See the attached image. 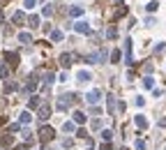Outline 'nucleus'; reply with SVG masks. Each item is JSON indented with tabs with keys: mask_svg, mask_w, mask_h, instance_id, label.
Here are the masks:
<instances>
[{
	"mask_svg": "<svg viewBox=\"0 0 166 150\" xmlns=\"http://www.w3.org/2000/svg\"><path fill=\"white\" fill-rule=\"evenodd\" d=\"M76 99H79V97H76L74 92H69V95H62V97L58 99V111H67V109L74 104Z\"/></svg>",
	"mask_w": 166,
	"mask_h": 150,
	"instance_id": "obj_1",
	"label": "nucleus"
},
{
	"mask_svg": "<svg viewBox=\"0 0 166 150\" xmlns=\"http://www.w3.org/2000/svg\"><path fill=\"white\" fill-rule=\"evenodd\" d=\"M74 30L79 35H90V23H88V21H76L74 23Z\"/></svg>",
	"mask_w": 166,
	"mask_h": 150,
	"instance_id": "obj_2",
	"label": "nucleus"
},
{
	"mask_svg": "<svg viewBox=\"0 0 166 150\" xmlns=\"http://www.w3.org/2000/svg\"><path fill=\"white\" fill-rule=\"evenodd\" d=\"M124 62L127 65H132L134 62V56H132V39H124Z\"/></svg>",
	"mask_w": 166,
	"mask_h": 150,
	"instance_id": "obj_3",
	"label": "nucleus"
},
{
	"mask_svg": "<svg viewBox=\"0 0 166 150\" xmlns=\"http://www.w3.org/2000/svg\"><path fill=\"white\" fill-rule=\"evenodd\" d=\"M53 136H56V132H53V127H42L39 129V141H51L53 139Z\"/></svg>",
	"mask_w": 166,
	"mask_h": 150,
	"instance_id": "obj_4",
	"label": "nucleus"
},
{
	"mask_svg": "<svg viewBox=\"0 0 166 150\" xmlns=\"http://www.w3.org/2000/svg\"><path fill=\"white\" fill-rule=\"evenodd\" d=\"M76 81L79 83H88V81H92V74L88 69H79L76 72Z\"/></svg>",
	"mask_w": 166,
	"mask_h": 150,
	"instance_id": "obj_5",
	"label": "nucleus"
},
{
	"mask_svg": "<svg viewBox=\"0 0 166 150\" xmlns=\"http://www.w3.org/2000/svg\"><path fill=\"white\" fill-rule=\"evenodd\" d=\"M99 97H102V92H99V90H90V92H88L85 95V102H88V104H97V102H99Z\"/></svg>",
	"mask_w": 166,
	"mask_h": 150,
	"instance_id": "obj_6",
	"label": "nucleus"
},
{
	"mask_svg": "<svg viewBox=\"0 0 166 150\" xmlns=\"http://www.w3.org/2000/svg\"><path fill=\"white\" fill-rule=\"evenodd\" d=\"M5 60H7V65L16 67V65H19V53H12V51H7V53H5Z\"/></svg>",
	"mask_w": 166,
	"mask_h": 150,
	"instance_id": "obj_7",
	"label": "nucleus"
},
{
	"mask_svg": "<svg viewBox=\"0 0 166 150\" xmlns=\"http://www.w3.org/2000/svg\"><path fill=\"white\" fill-rule=\"evenodd\" d=\"M32 109H42V99L37 95H32V97L28 99V111H32Z\"/></svg>",
	"mask_w": 166,
	"mask_h": 150,
	"instance_id": "obj_8",
	"label": "nucleus"
},
{
	"mask_svg": "<svg viewBox=\"0 0 166 150\" xmlns=\"http://www.w3.org/2000/svg\"><path fill=\"white\" fill-rule=\"evenodd\" d=\"M106 106H109V116L115 113V97L113 95H106Z\"/></svg>",
	"mask_w": 166,
	"mask_h": 150,
	"instance_id": "obj_9",
	"label": "nucleus"
},
{
	"mask_svg": "<svg viewBox=\"0 0 166 150\" xmlns=\"http://www.w3.org/2000/svg\"><path fill=\"white\" fill-rule=\"evenodd\" d=\"M74 129H76V122H74V120H65V122H62V132H65V134H72Z\"/></svg>",
	"mask_w": 166,
	"mask_h": 150,
	"instance_id": "obj_10",
	"label": "nucleus"
},
{
	"mask_svg": "<svg viewBox=\"0 0 166 150\" xmlns=\"http://www.w3.org/2000/svg\"><path fill=\"white\" fill-rule=\"evenodd\" d=\"M26 90L30 92V90H37V76H28V83H26Z\"/></svg>",
	"mask_w": 166,
	"mask_h": 150,
	"instance_id": "obj_11",
	"label": "nucleus"
},
{
	"mask_svg": "<svg viewBox=\"0 0 166 150\" xmlns=\"http://www.w3.org/2000/svg\"><path fill=\"white\" fill-rule=\"evenodd\" d=\"M134 122H136V127H139V129H145V127H148V118H145V116H136Z\"/></svg>",
	"mask_w": 166,
	"mask_h": 150,
	"instance_id": "obj_12",
	"label": "nucleus"
},
{
	"mask_svg": "<svg viewBox=\"0 0 166 150\" xmlns=\"http://www.w3.org/2000/svg\"><path fill=\"white\" fill-rule=\"evenodd\" d=\"M74 122L83 125V122H85V113H83V111H74Z\"/></svg>",
	"mask_w": 166,
	"mask_h": 150,
	"instance_id": "obj_13",
	"label": "nucleus"
},
{
	"mask_svg": "<svg viewBox=\"0 0 166 150\" xmlns=\"http://www.w3.org/2000/svg\"><path fill=\"white\" fill-rule=\"evenodd\" d=\"M67 12H69V16H81V14H83V7H79V5H72Z\"/></svg>",
	"mask_w": 166,
	"mask_h": 150,
	"instance_id": "obj_14",
	"label": "nucleus"
},
{
	"mask_svg": "<svg viewBox=\"0 0 166 150\" xmlns=\"http://www.w3.org/2000/svg\"><path fill=\"white\" fill-rule=\"evenodd\" d=\"M49 116H51V106H42L39 109V120H46Z\"/></svg>",
	"mask_w": 166,
	"mask_h": 150,
	"instance_id": "obj_15",
	"label": "nucleus"
},
{
	"mask_svg": "<svg viewBox=\"0 0 166 150\" xmlns=\"http://www.w3.org/2000/svg\"><path fill=\"white\" fill-rule=\"evenodd\" d=\"M19 42H21V44H30V42H32L30 32H19Z\"/></svg>",
	"mask_w": 166,
	"mask_h": 150,
	"instance_id": "obj_16",
	"label": "nucleus"
},
{
	"mask_svg": "<svg viewBox=\"0 0 166 150\" xmlns=\"http://www.w3.org/2000/svg\"><path fill=\"white\" fill-rule=\"evenodd\" d=\"M60 62H62V67H69V65H72V56H69V53H62Z\"/></svg>",
	"mask_w": 166,
	"mask_h": 150,
	"instance_id": "obj_17",
	"label": "nucleus"
},
{
	"mask_svg": "<svg viewBox=\"0 0 166 150\" xmlns=\"http://www.w3.org/2000/svg\"><path fill=\"white\" fill-rule=\"evenodd\" d=\"M19 120H21V125H28V122H30V120H32V116H30V111H23Z\"/></svg>",
	"mask_w": 166,
	"mask_h": 150,
	"instance_id": "obj_18",
	"label": "nucleus"
},
{
	"mask_svg": "<svg viewBox=\"0 0 166 150\" xmlns=\"http://www.w3.org/2000/svg\"><path fill=\"white\" fill-rule=\"evenodd\" d=\"M145 9H148V12L152 14V12H157V9H159V2H157V0H150V2L145 5Z\"/></svg>",
	"mask_w": 166,
	"mask_h": 150,
	"instance_id": "obj_19",
	"label": "nucleus"
},
{
	"mask_svg": "<svg viewBox=\"0 0 166 150\" xmlns=\"http://www.w3.org/2000/svg\"><path fill=\"white\" fill-rule=\"evenodd\" d=\"M143 86L148 90H152V88H155V79H152V76H143Z\"/></svg>",
	"mask_w": 166,
	"mask_h": 150,
	"instance_id": "obj_20",
	"label": "nucleus"
},
{
	"mask_svg": "<svg viewBox=\"0 0 166 150\" xmlns=\"http://www.w3.org/2000/svg\"><path fill=\"white\" fill-rule=\"evenodd\" d=\"M51 42H62V32L60 30H53L51 32Z\"/></svg>",
	"mask_w": 166,
	"mask_h": 150,
	"instance_id": "obj_21",
	"label": "nucleus"
},
{
	"mask_svg": "<svg viewBox=\"0 0 166 150\" xmlns=\"http://www.w3.org/2000/svg\"><path fill=\"white\" fill-rule=\"evenodd\" d=\"M28 26H30V28H37V26H39V16H35V14H32L30 19H28Z\"/></svg>",
	"mask_w": 166,
	"mask_h": 150,
	"instance_id": "obj_22",
	"label": "nucleus"
},
{
	"mask_svg": "<svg viewBox=\"0 0 166 150\" xmlns=\"http://www.w3.org/2000/svg\"><path fill=\"white\" fill-rule=\"evenodd\" d=\"M35 5H37V0H23V7H26L28 12L35 9Z\"/></svg>",
	"mask_w": 166,
	"mask_h": 150,
	"instance_id": "obj_23",
	"label": "nucleus"
},
{
	"mask_svg": "<svg viewBox=\"0 0 166 150\" xmlns=\"http://www.w3.org/2000/svg\"><path fill=\"white\" fill-rule=\"evenodd\" d=\"M120 56H122V53L118 51V49H115V51H111V62H120Z\"/></svg>",
	"mask_w": 166,
	"mask_h": 150,
	"instance_id": "obj_24",
	"label": "nucleus"
},
{
	"mask_svg": "<svg viewBox=\"0 0 166 150\" xmlns=\"http://www.w3.org/2000/svg\"><path fill=\"white\" fill-rule=\"evenodd\" d=\"M111 136H113V132H111V129H104V132H102V141L109 143V141H111Z\"/></svg>",
	"mask_w": 166,
	"mask_h": 150,
	"instance_id": "obj_25",
	"label": "nucleus"
},
{
	"mask_svg": "<svg viewBox=\"0 0 166 150\" xmlns=\"http://www.w3.org/2000/svg\"><path fill=\"white\" fill-rule=\"evenodd\" d=\"M106 37H109V39H115V37H118V30H115V28H109V30H106Z\"/></svg>",
	"mask_w": 166,
	"mask_h": 150,
	"instance_id": "obj_26",
	"label": "nucleus"
},
{
	"mask_svg": "<svg viewBox=\"0 0 166 150\" xmlns=\"http://www.w3.org/2000/svg\"><path fill=\"white\" fill-rule=\"evenodd\" d=\"M12 19H14L16 23H23V12H14V14H12Z\"/></svg>",
	"mask_w": 166,
	"mask_h": 150,
	"instance_id": "obj_27",
	"label": "nucleus"
},
{
	"mask_svg": "<svg viewBox=\"0 0 166 150\" xmlns=\"http://www.w3.org/2000/svg\"><path fill=\"white\" fill-rule=\"evenodd\" d=\"M164 51H166V44H164V42H162V44H157V46H155V53H157V56H162Z\"/></svg>",
	"mask_w": 166,
	"mask_h": 150,
	"instance_id": "obj_28",
	"label": "nucleus"
},
{
	"mask_svg": "<svg viewBox=\"0 0 166 150\" xmlns=\"http://www.w3.org/2000/svg\"><path fill=\"white\" fill-rule=\"evenodd\" d=\"M53 81H56V76H53V74H51V72H49V74H46V76H44V83H46V86H51V83H53Z\"/></svg>",
	"mask_w": 166,
	"mask_h": 150,
	"instance_id": "obj_29",
	"label": "nucleus"
},
{
	"mask_svg": "<svg viewBox=\"0 0 166 150\" xmlns=\"http://www.w3.org/2000/svg\"><path fill=\"white\" fill-rule=\"evenodd\" d=\"M0 76H9V67L7 65H0Z\"/></svg>",
	"mask_w": 166,
	"mask_h": 150,
	"instance_id": "obj_30",
	"label": "nucleus"
},
{
	"mask_svg": "<svg viewBox=\"0 0 166 150\" xmlns=\"http://www.w3.org/2000/svg\"><path fill=\"white\" fill-rule=\"evenodd\" d=\"M42 14H44V16H51V14H53V7H51V5H46V7L42 9Z\"/></svg>",
	"mask_w": 166,
	"mask_h": 150,
	"instance_id": "obj_31",
	"label": "nucleus"
},
{
	"mask_svg": "<svg viewBox=\"0 0 166 150\" xmlns=\"http://www.w3.org/2000/svg\"><path fill=\"white\" fill-rule=\"evenodd\" d=\"M99 127H102V120L95 118V120H92V129H99Z\"/></svg>",
	"mask_w": 166,
	"mask_h": 150,
	"instance_id": "obj_32",
	"label": "nucleus"
},
{
	"mask_svg": "<svg viewBox=\"0 0 166 150\" xmlns=\"http://www.w3.org/2000/svg\"><path fill=\"white\" fill-rule=\"evenodd\" d=\"M145 26L152 28V26H155V19H152V16H148V19H145Z\"/></svg>",
	"mask_w": 166,
	"mask_h": 150,
	"instance_id": "obj_33",
	"label": "nucleus"
},
{
	"mask_svg": "<svg viewBox=\"0 0 166 150\" xmlns=\"http://www.w3.org/2000/svg\"><path fill=\"white\" fill-rule=\"evenodd\" d=\"M134 104H136V106H143V104H145V99H143V97H136V99H134Z\"/></svg>",
	"mask_w": 166,
	"mask_h": 150,
	"instance_id": "obj_34",
	"label": "nucleus"
},
{
	"mask_svg": "<svg viewBox=\"0 0 166 150\" xmlns=\"http://www.w3.org/2000/svg\"><path fill=\"white\" fill-rule=\"evenodd\" d=\"M152 95H155V97H162V95H164V90H159V88H155V90H152Z\"/></svg>",
	"mask_w": 166,
	"mask_h": 150,
	"instance_id": "obj_35",
	"label": "nucleus"
},
{
	"mask_svg": "<svg viewBox=\"0 0 166 150\" xmlns=\"http://www.w3.org/2000/svg\"><path fill=\"white\" fill-rule=\"evenodd\" d=\"M136 150H145V143L143 141H136Z\"/></svg>",
	"mask_w": 166,
	"mask_h": 150,
	"instance_id": "obj_36",
	"label": "nucleus"
},
{
	"mask_svg": "<svg viewBox=\"0 0 166 150\" xmlns=\"http://www.w3.org/2000/svg\"><path fill=\"white\" fill-rule=\"evenodd\" d=\"M99 150H111V143H104L102 141V148H99Z\"/></svg>",
	"mask_w": 166,
	"mask_h": 150,
	"instance_id": "obj_37",
	"label": "nucleus"
},
{
	"mask_svg": "<svg viewBox=\"0 0 166 150\" xmlns=\"http://www.w3.org/2000/svg\"><path fill=\"white\" fill-rule=\"evenodd\" d=\"M2 19H5V16H2V12H0V23H2Z\"/></svg>",
	"mask_w": 166,
	"mask_h": 150,
	"instance_id": "obj_38",
	"label": "nucleus"
},
{
	"mask_svg": "<svg viewBox=\"0 0 166 150\" xmlns=\"http://www.w3.org/2000/svg\"><path fill=\"white\" fill-rule=\"evenodd\" d=\"M16 150H26V148H23V146H19V148H16Z\"/></svg>",
	"mask_w": 166,
	"mask_h": 150,
	"instance_id": "obj_39",
	"label": "nucleus"
},
{
	"mask_svg": "<svg viewBox=\"0 0 166 150\" xmlns=\"http://www.w3.org/2000/svg\"><path fill=\"white\" fill-rule=\"evenodd\" d=\"M115 2H120V0H115Z\"/></svg>",
	"mask_w": 166,
	"mask_h": 150,
	"instance_id": "obj_40",
	"label": "nucleus"
},
{
	"mask_svg": "<svg viewBox=\"0 0 166 150\" xmlns=\"http://www.w3.org/2000/svg\"><path fill=\"white\" fill-rule=\"evenodd\" d=\"M88 150H92V148H88Z\"/></svg>",
	"mask_w": 166,
	"mask_h": 150,
	"instance_id": "obj_41",
	"label": "nucleus"
}]
</instances>
